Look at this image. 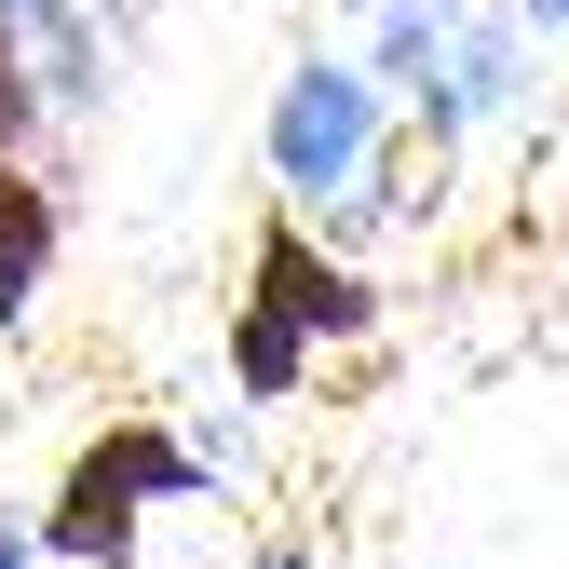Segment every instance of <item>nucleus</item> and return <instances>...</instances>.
Returning <instances> with one entry per match:
<instances>
[{"label":"nucleus","mask_w":569,"mask_h":569,"mask_svg":"<svg viewBox=\"0 0 569 569\" xmlns=\"http://www.w3.org/2000/svg\"><path fill=\"white\" fill-rule=\"evenodd\" d=\"M339 326H367V284H352L299 218H271V231H258V299H244V326H231L244 393H299V352L339 339Z\"/></svg>","instance_id":"obj_1"},{"label":"nucleus","mask_w":569,"mask_h":569,"mask_svg":"<svg viewBox=\"0 0 569 569\" xmlns=\"http://www.w3.org/2000/svg\"><path fill=\"white\" fill-rule=\"evenodd\" d=\"M190 488H203V461L177 435H150V420H122V435H96L82 461H68V488H54V556L122 569L136 556V516H150V502H190Z\"/></svg>","instance_id":"obj_2"},{"label":"nucleus","mask_w":569,"mask_h":569,"mask_svg":"<svg viewBox=\"0 0 569 569\" xmlns=\"http://www.w3.org/2000/svg\"><path fill=\"white\" fill-rule=\"evenodd\" d=\"M367 136H380L367 82H352V68H299V82L271 96V177L284 190H339V177H367Z\"/></svg>","instance_id":"obj_3"},{"label":"nucleus","mask_w":569,"mask_h":569,"mask_svg":"<svg viewBox=\"0 0 569 569\" xmlns=\"http://www.w3.org/2000/svg\"><path fill=\"white\" fill-rule=\"evenodd\" d=\"M41 271H54V190H41L14 150H0V326L41 299Z\"/></svg>","instance_id":"obj_4"},{"label":"nucleus","mask_w":569,"mask_h":569,"mask_svg":"<svg viewBox=\"0 0 569 569\" xmlns=\"http://www.w3.org/2000/svg\"><path fill=\"white\" fill-rule=\"evenodd\" d=\"M28 109H41V82H28V54H14V14H0V150L28 136Z\"/></svg>","instance_id":"obj_5"},{"label":"nucleus","mask_w":569,"mask_h":569,"mask_svg":"<svg viewBox=\"0 0 569 569\" xmlns=\"http://www.w3.org/2000/svg\"><path fill=\"white\" fill-rule=\"evenodd\" d=\"M529 14H569V0H529Z\"/></svg>","instance_id":"obj_6"},{"label":"nucleus","mask_w":569,"mask_h":569,"mask_svg":"<svg viewBox=\"0 0 569 569\" xmlns=\"http://www.w3.org/2000/svg\"><path fill=\"white\" fill-rule=\"evenodd\" d=\"M0 569H14V542H0Z\"/></svg>","instance_id":"obj_7"}]
</instances>
